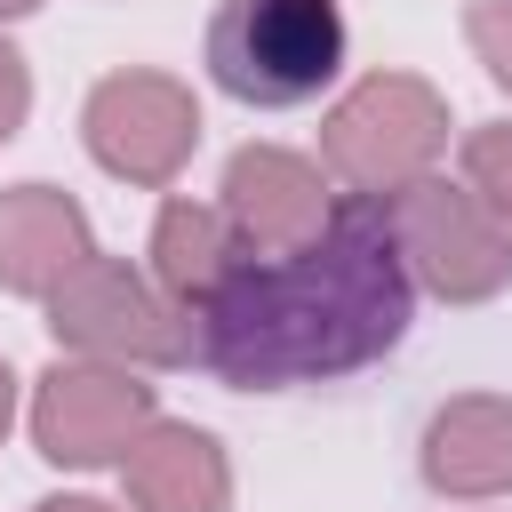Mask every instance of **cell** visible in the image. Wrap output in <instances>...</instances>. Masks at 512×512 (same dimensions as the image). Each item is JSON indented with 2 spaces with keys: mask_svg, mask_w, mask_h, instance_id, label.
<instances>
[{
  "mask_svg": "<svg viewBox=\"0 0 512 512\" xmlns=\"http://www.w3.org/2000/svg\"><path fill=\"white\" fill-rule=\"evenodd\" d=\"M88 256V216L56 184H16L0 192V288L16 296H56V280Z\"/></svg>",
  "mask_w": 512,
  "mask_h": 512,
  "instance_id": "30bf717a",
  "label": "cell"
},
{
  "mask_svg": "<svg viewBox=\"0 0 512 512\" xmlns=\"http://www.w3.org/2000/svg\"><path fill=\"white\" fill-rule=\"evenodd\" d=\"M440 144H448V104H440L424 80H408V72L360 80V88L328 112V128H320L328 176H344L360 200H384V192L432 176Z\"/></svg>",
  "mask_w": 512,
  "mask_h": 512,
  "instance_id": "3957f363",
  "label": "cell"
},
{
  "mask_svg": "<svg viewBox=\"0 0 512 512\" xmlns=\"http://www.w3.org/2000/svg\"><path fill=\"white\" fill-rule=\"evenodd\" d=\"M24 112H32V80H24V56L0 40V144L24 128Z\"/></svg>",
  "mask_w": 512,
  "mask_h": 512,
  "instance_id": "9a60e30c",
  "label": "cell"
},
{
  "mask_svg": "<svg viewBox=\"0 0 512 512\" xmlns=\"http://www.w3.org/2000/svg\"><path fill=\"white\" fill-rule=\"evenodd\" d=\"M8 416H16V376H8V360H0V432H8Z\"/></svg>",
  "mask_w": 512,
  "mask_h": 512,
  "instance_id": "e0dca14e",
  "label": "cell"
},
{
  "mask_svg": "<svg viewBox=\"0 0 512 512\" xmlns=\"http://www.w3.org/2000/svg\"><path fill=\"white\" fill-rule=\"evenodd\" d=\"M32 512H112V504H96V496H48V504H32Z\"/></svg>",
  "mask_w": 512,
  "mask_h": 512,
  "instance_id": "2e32d148",
  "label": "cell"
},
{
  "mask_svg": "<svg viewBox=\"0 0 512 512\" xmlns=\"http://www.w3.org/2000/svg\"><path fill=\"white\" fill-rule=\"evenodd\" d=\"M232 264H248V248H240V232L224 224L216 200H168L160 208V224H152V288L176 312L216 296L232 280Z\"/></svg>",
  "mask_w": 512,
  "mask_h": 512,
  "instance_id": "7c38bea8",
  "label": "cell"
},
{
  "mask_svg": "<svg viewBox=\"0 0 512 512\" xmlns=\"http://www.w3.org/2000/svg\"><path fill=\"white\" fill-rule=\"evenodd\" d=\"M464 32H472L480 64L496 72V88H512V0H480V8L464 16Z\"/></svg>",
  "mask_w": 512,
  "mask_h": 512,
  "instance_id": "5bb4252c",
  "label": "cell"
},
{
  "mask_svg": "<svg viewBox=\"0 0 512 512\" xmlns=\"http://www.w3.org/2000/svg\"><path fill=\"white\" fill-rule=\"evenodd\" d=\"M392 224V248L408 264V280H424L448 304H480L496 288H512V232L448 176H416L400 192L376 200Z\"/></svg>",
  "mask_w": 512,
  "mask_h": 512,
  "instance_id": "277c9868",
  "label": "cell"
},
{
  "mask_svg": "<svg viewBox=\"0 0 512 512\" xmlns=\"http://www.w3.org/2000/svg\"><path fill=\"white\" fill-rule=\"evenodd\" d=\"M200 144V104L168 72H112L88 96V152L128 184H168Z\"/></svg>",
  "mask_w": 512,
  "mask_h": 512,
  "instance_id": "52a82bcc",
  "label": "cell"
},
{
  "mask_svg": "<svg viewBox=\"0 0 512 512\" xmlns=\"http://www.w3.org/2000/svg\"><path fill=\"white\" fill-rule=\"evenodd\" d=\"M424 480L440 496H504L512 488V400L472 392L424 424Z\"/></svg>",
  "mask_w": 512,
  "mask_h": 512,
  "instance_id": "8fae6325",
  "label": "cell"
},
{
  "mask_svg": "<svg viewBox=\"0 0 512 512\" xmlns=\"http://www.w3.org/2000/svg\"><path fill=\"white\" fill-rule=\"evenodd\" d=\"M224 224L240 232V248L248 256H288V248H304L320 224H328V184H320V168L304 160V152H280V144H248V152H232V168H224Z\"/></svg>",
  "mask_w": 512,
  "mask_h": 512,
  "instance_id": "ba28073f",
  "label": "cell"
},
{
  "mask_svg": "<svg viewBox=\"0 0 512 512\" xmlns=\"http://www.w3.org/2000/svg\"><path fill=\"white\" fill-rule=\"evenodd\" d=\"M152 424V384H136L112 360H56L32 392V440L48 464H112Z\"/></svg>",
  "mask_w": 512,
  "mask_h": 512,
  "instance_id": "8992f818",
  "label": "cell"
},
{
  "mask_svg": "<svg viewBox=\"0 0 512 512\" xmlns=\"http://www.w3.org/2000/svg\"><path fill=\"white\" fill-rule=\"evenodd\" d=\"M24 8H40V0H0V16H24Z\"/></svg>",
  "mask_w": 512,
  "mask_h": 512,
  "instance_id": "ac0fdd59",
  "label": "cell"
},
{
  "mask_svg": "<svg viewBox=\"0 0 512 512\" xmlns=\"http://www.w3.org/2000/svg\"><path fill=\"white\" fill-rule=\"evenodd\" d=\"M464 176H472V200L512 232V128H472L464 136Z\"/></svg>",
  "mask_w": 512,
  "mask_h": 512,
  "instance_id": "4fadbf2b",
  "label": "cell"
},
{
  "mask_svg": "<svg viewBox=\"0 0 512 512\" xmlns=\"http://www.w3.org/2000/svg\"><path fill=\"white\" fill-rule=\"evenodd\" d=\"M120 480L136 496V512H224L232 496V472H224V448L192 424H144L136 448L120 456Z\"/></svg>",
  "mask_w": 512,
  "mask_h": 512,
  "instance_id": "9c48e42d",
  "label": "cell"
},
{
  "mask_svg": "<svg viewBox=\"0 0 512 512\" xmlns=\"http://www.w3.org/2000/svg\"><path fill=\"white\" fill-rule=\"evenodd\" d=\"M408 304L416 280L392 248L384 208L344 192L304 248L232 264V280L200 296L184 328L200 368H216L240 392H280L384 360L408 336Z\"/></svg>",
  "mask_w": 512,
  "mask_h": 512,
  "instance_id": "6da1fadb",
  "label": "cell"
},
{
  "mask_svg": "<svg viewBox=\"0 0 512 512\" xmlns=\"http://www.w3.org/2000/svg\"><path fill=\"white\" fill-rule=\"evenodd\" d=\"M208 72L224 96L256 112L312 104L344 72V8L336 0H224L208 24Z\"/></svg>",
  "mask_w": 512,
  "mask_h": 512,
  "instance_id": "7a4b0ae2",
  "label": "cell"
},
{
  "mask_svg": "<svg viewBox=\"0 0 512 512\" xmlns=\"http://www.w3.org/2000/svg\"><path fill=\"white\" fill-rule=\"evenodd\" d=\"M48 328H56V344H72L80 360H112V368H176V360H192L184 312H176L152 280H136L120 256H96V248L56 280Z\"/></svg>",
  "mask_w": 512,
  "mask_h": 512,
  "instance_id": "5b68a950",
  "label": "cell"
}]
</instances>
